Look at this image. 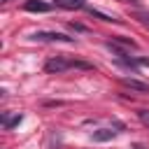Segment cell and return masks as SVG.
I'll use <instances>...</instances> for the list:
<instances>
[{
  "mask_svg": "<svg viewBox=\"0 0 149 149\" xmlns=\"http://www.w3.org/2000/svg\"><path fill=\"white\" fill-rule=\"evenodd\" d=\"M114 135H116V130H112V128H100V130L93 133V142H107V140H112Z\"/></svg>",
  "mask_w": 149,
  "mask_h": 149,
  "instance_id": "cell-7",
  "label": "cell"
},
{
  "mask_svg": "<svg viewBox=\"0 0 149 149\" xmlns=\"http://www.w3.org/2000/svg\"><path fill=\"white\" fill-rule=\"evenodd\" d=\"M21 121H23V114H19V112H16V114H7V112L2 114V126H5L7 130L14 128V126H19Z\"/></svg>",
  "mask_w": 149,
  "mask_h": 149,
  "instance_id": "cell-6",
  "label": "cell"
},
{
  "mask_svg": "<svg viewBox=\"0 0 149 149\" xmlns=\"http://www.w3.org/2000/svg\"><path fill=\"white\" fill-rule=\"evenodd\" d=\"M23 9L26 12H49L51 5L49 2H42V0H26L23 2Z\"/></svg>",
  "mask_w": 149,
  "mask_h": 149,
  "instance_id": "cell-4",
  "label": "cell"
},
{
  "mask_svg": "<svg viewBox=\"0 0 149 149\" xmlns=\"http://www.w3.org/2000/svg\"><path fill=\"white\" fill-rule=\"evenodd\" d=\"M121 86H123V88H130V91H137V93H149V84H144V81H140V79L123 77V79H121Z\"/></svg>",
  "mask_w": 149,
  "mask_h": 149,
  "instance_id": "cell-3",
  "label": "cell"
},
{
  "mask_svg": "<svg viewBox=\"0 0 149 149\" xmlns=\"http://www.w3.org/2000/svg\"><path fill=\"white\" fill-rule=\"evenodd\" d=\"M112 42H116L119 47H126V49H137V44H135L130 37H123V35H114Z\"/></svg>",
  "mask_w": 149,
  "mask_h": 149,
  "instance_id": "cell-9",
  "label": "cell"
},
{
  "mask_svg": "<svg viewBox=\"0 0 149 149\" xmlns=\"http://www.w3.org/2000/svg\"><path fill=\"white\" fill-rule=\"evenodd\" d=\"M33 40H40V42H74L72 37L63 35V33H54V30H40L33 35Z\"/></svg>",
  "mask_w": 149,
  "mask_h": 149,
  "instance_id": "cell-2",
  "label": "cell"
},
{
  "mask_svg": "<svg viewBox=\"0 0 149 149\" xmlns=\"http://www.w3.org/2000/svg\"><path fill=\"white\" fill-rule=\"evenodd\" d=\"M88 14H91V16H98L100 21H107V23H119L116 16H109V14H105V12H100V9H93V7H88Z\"/></svg>",
  "mask_w": 149,
  "mask_h": 149,
  "instance_id": "cell-8",
  "label": "cell"
},
{
  "mask_svg": "<svg viewBox=\"0 0 149 149\" xmlns=\"http://www.w3.org/2000/svg\"><path fill=\"white\" fill-rule=\"evenodd\" d=\"M70 28H72V30H77V33H84V30H86L81 23H70Z\"/></svg>",
  "mask_w": 149,
  "mask_h": 149,
  "instance_id": "cell-11",
  "label": "cell"
},
{
  "mask_svg": "<svg viewBox=\"0 0 149 149\" xmlns=\"http://www.w3.org/2000/svg\"><path fill=\"white\" fill-rule=\"evenodd\" d=\"M126 2H137V0H126Z\"/></svg>",
  "mask_w": 149,
  "mask_h": 149,
  "instance_id": "cell-12",
  "label": "cell"
},
{
  "mask_svg": "<svg viewBox=\"0 0 149 149\" xmlns=\"http://www.w3.org/2000/svg\"><path fill=\"white\" fill-rule=\"evenodd\" d=\"M54 5L61 9H81L86 7V0H54Z\"/></svg>",
  "mask_w": 149,
  "mask_h": 149,
  "instance_id": "cell-5",
  "label": "cell"
},
{
  "mask_svg": "<svg viewBox=\"0 0 149 149\" xmlns=\"http://www.w3.org/2000/svg\"><path fill=\"white\" fill-rule=\"evenodd\" d=\"M44 70L49 74H61L65 70H93L91 63L86 61H77V58H65V56H54L44 63Z\"/></svg>",
  "mask_w": 149,
  "mask_h": 149,
  "instance_id": "cell-1",
  "label": "cell"
},
{
  "mask_svg": "<svg viewBox=\"0 0 149 149\" xmlns=\"http://www.w3.org/2000/svg\"><path fill=\"white\" fill-rule=\"evenodd\" d=\"M137 119H140L144 126H149V109H140V112H137Z\"/></svg>",
  "mask_w": 149,
  "mask_h": 149,
  "instance_id": "cell-10",
  "label": "cell"
}]
</instances>
